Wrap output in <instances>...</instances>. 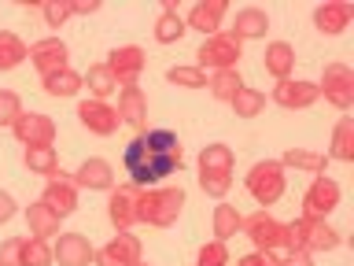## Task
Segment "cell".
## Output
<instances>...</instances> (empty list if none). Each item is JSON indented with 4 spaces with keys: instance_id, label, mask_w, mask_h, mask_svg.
Wrapping results in <instances>:
<instances>
[{
    "instance_id": "12",
    "label": "cell",
    "mask_w": 354,
    "mask_h": 266,
    "mask_svg": "<svg viewBox=\"0 0 354 266\" xmlns=\"http://www.w3.org/2000/svg\"><path fill=\"white\" fill-rule=\"evenodd\" d=\"M52 259L59 266H88L96 259V248L88 244L85 233H59L52 240Z\"/></svg>"
},
{
    "instance_id": "13",
    "label": "cell",
    "mask_w": 354,
    "mask_h": 266,
    "mask_svg": "<svg viewBox=\"0 0 354 266\" xmlns=\"http://www.w3.org/2000/svg\"><path fill=\"white\" fill-rule=\"evenodd\" d=\"M77 122L96 133V137H111V133L118 130V111L115 104H107V100H82L77 104Z\"/></svg>"
},
{
    "instance_id": "1",
    "label": "cell",
    "mask_w": 354,
    "mask_h": 266,
    "mask_svg": "<svg viewBox=\"0 0 354 266\" xmlns=\"http://www.w3.org/2000/svg\"><path fill=\"white\" fill-rule=\"evenodd\" d=\"M122 166H126L133 188H151L170 174L185 170V148L174 130H148L126 144Z\"/></svg>"
},
{
    "instance_id": "23",
    "label": "cell",
    "mask_w": 354,
    "mask_h": 266,
    "mask_svg": "<svg viewBox=\"0 0 354 266\" xmlns=\"http://www.w3.org/2000/svg\"><path fill=\"white\" fill-rule=\"evenodd\" d=\"M262 66H266V74H273V78H277V82H288V78L295 74V48H292L288 41L266 44Z\"/></svg>"
},
{
    "instance_id": "22",
    "label": "cell",
    "mask_w": 354,
    "mask_h": 266,
    "mask_svg": "<svg viewBox=\"0 0 354 266\" xmlns=\"http://www.w3.org/2000/svg\"><path fill=\"white\" fill-rule=\"evenodd\" d=\"M133 185H118L107 200V218L118 233H129V226H137V211H133Z\"/></svg>"
},
{
    "instance_id": "29",
    "label": "cell",
    "mask_w": 354,
    "mask_h": 266,
    "mask_svg": "<svg viewBox=\"0 0 354 266\" xmlns=\"http://www.w3.org/2000/svg\"><path fill=\"white\" fill-rule=\"evenodd\" d=\"M328 155L339 163H351L354 159V118L343 115L336 122V130H332V144H328Z\"/></svg>"
},
{
    "instance_id": "40",
    "label": "cell",
    "mask_w": 354,
    "mask_h": 266,
    "mask_svg": "<svg viewBox=\"0 0 354 266\" xmlns=\"http://www.w3.org/2000/svg\"><path fill=\"white\" fill-rule=\"evenodd\" d=\"M0 266H22V237H8L0 244Z\"/></svg>"
},
{
    "instance_id": "45",
    "label": "cell",
    "mask_w": 354,
    "mask_h": 266,
    "mask_svg": "<svg viewBox=\"0 0 354 266\" xmlns=\"http://www.w3.org/2000/svg\"><path fill=\"white\" fill-rule=\"evenodd\" d=\"M140 266H148V263H140Z\"/></svg>"
},
{
    "instance_id": "27",
    "label": "cell",
    "mask_w": 354,
    "mask_h": 266,
    "mask_svg": "<svg viewBox=\"0 0 354 266\" xmlns=\"http://www.w3.org/2000/svg\"><path fill=\"white\" fill-rule=\"evenodd\" d=\"M288 170H306V174H325V163H328V155H321V152H310V148H288L281 159H277Z\"/></svg>"
},
{
    "instance_id": "18",
    "label": "cell",
    "mask_w": 354,
    "mask_h": 266,
    "mask_svg": "<svg viewBox=\"0 0 354 266\" xmlns=\"http://www.w3.org/2000/svg\"><path fill=\"white\" fill-rule=\"evenodd\" d=\"M225 15H229V0H199V4H192V11H188L185 26L210 37V33H221V19Z\"/></svg>"
},
{
    "instance_id": "8",
    "label": "cell",
    "mask_w": 354,
    "mask_h": 266,
    "mask_svg": "<svg viewBox=\"0 0 354 266\" xmlns=\"http://www.w3.org/2000/svg\"><path fill=\"white\" fill-rule=\"evenodd\" d=\"M339 181H332V177L317 174L314 181H310V188L303 193V215L299 218H317V222H328V215L339 207Z\"/></svg>"
},
{
    "instance_id": "5",
    "label": "cell",
    "mask_w": 354,
    "mask_h": 266,
    "mask_svg": "<svg viewBox=\"0 0 354 266\" xmlns=\"http://www.w3.org/2000/svg\"><path fill=\"white\" fill-rule=\"evenodd\" d=\"M243 55V44L232 33H210L203 44L196 48V66L203 74H218V71H236Z\"/></svg>"
},
{
    "instance_id": "44",
    "label": "cell",
    "mask_w": 354,
    "mask_h": 266,
    "mask_svg": "<svg viewBox=\"0 0 354 266\" xmlns=\"http://www.w3.org/2000/svg\"><path fill=\"white\" fill-rule=\"evenodd\" d=\"M71 4L74 15H93V11H100V0H66Z\"/></svg>"
},
{
    "instance_id": "25",
    "label": "cell",
    "mask_w": 354,
    "mask_h": 266,
    "mask_svg": "<svg viewBox=\"0 0 354 266\" xmlns=\"http://www.w3.org/2000/svg\"><path fill=\"white\" fill-rule=\"evenodd\" d=\"M41 85H44V93H48V96H59V100H74V96L85 89L82 74L71 71V66H63V71H55V74H48V78H41Z\"/></svg>"
},
{
    "instance_id": "2",
    "label": "cell",
    "mask_w": 354,
    "mask_h": 266,
    "mask_svg": "<svg viewBox=\"0 0 354 266\" xmlns=\"http://www.w3.org/2000/svg\"><path fill=\"white\" fill-rule=\"evenodd\" d=\"M133 211H137V222H144V226L166 229L181 218L185 188H137L133 193Z\"/></svg>"
},
{
    "instance_id": "11",
    "label": "cell",
    "mask_w": 354,
    "mask_h": 266,
    "mask_svg": "<svg viewBox=\"0 0 354 266\" xmlns=\"http://www.w3.org/2000/svg\"><path fill=\"white\" fill-rule=\"evenodd\" d=\"M41 204L48 207L55 218L74 215V211H77V185H74V177L63 174V170L55 177H48V185H44V193H41Z\"/></svg>"
},
{
    "instance_id": "41",
    "label": "cell",
    "mask_w": 354,
    "mask_h": 266,
    "mask_svg": "<svg viewBox=\"0 0 354 266\" xmlns=\"http://www.w3.org/2000/svg\"><path fill=\"white\" fill-rule=\"evenodd\" d=\"M236 266H281V255H273V251H248Z\"/></svg>"
},
{
    "instance_id": "43",
    "label": "cell",
    "mask_w": 354,
    "mask_h": 266,
    "mask_svg": "<svg viewBox=\"0 0 354 266\" xmlns=\"http://www.w3.org/2000/svg\"><path fill=\"white\" fill-rule=\"evenodd\" d=\"M281 266H314V255H306V251H284L281 255Z\"/></svg>"
},
{
    "instance_id": "26",
    "label": "cell",
    "mask_w": 354,
    "mask_h": 266,
    "mask_svg": "<svg viewBox=\"0 0 354 266\" xmlns=\"http://www.w3.org/2000/svg\"><path fill=\"white\" fill-rule=\"evenodd\" d=\"M240 226H243V215L232 204H221L214 207V215H210V229H214V240H221V244H229L232 237L240 233Z\"/></svg>"
},
{
    "instance_id": "7",
    "label": "cell",
    "mask_w": 354,
    "mask_h": 266,
    "mask_svg": "<svg viewBox=\"0 0 354 266\" xmlns=\"http://www.w3.org/2000/svg\"><path fill=\"white\" fill-rule=\"evenodd\" d=\"M317 96H325L336 111H351L354 104V71L347 63H325L317 82Z\"/></svg>"
},
{
    "instance_id": "6",
    "label": "cell",
    "mask_w": 354,
    "mask_h": 266,
    "mask_svg": "<svg viewBox=\"0 0 354 266\" xmlns=\"http://www.w3.org/2000/svg\"><path fill=\"white\" fill-rule=\"evenodd\" d=\"M240 233L254 244V251H273V255H281V251H284V240H288L284 222L273 218L270 211H254V215H243Z\"/></svg>"
},
{
    "instance_id": "35",
    "label": "cell",
    "mask_w": 354,
    "mask_h": 266,
    "mask_svg": "<svg viewBox=\"0 0 354 266\" xmlns=\"http://www.w3.org/2000/svg\"><path fill=\"white\" fill-rule=\"evenodd\" d=\"M185 30L188 26H185V19L177 15V11H174V15H166V11H162L159 22H155V41H159V44H177L185 37Z\"/></svg>"
},
{
    "instance_id": "36",
    "label": "cell",
    "mask_w": 354,
    "mask_h": 266,
    "mask_svg": "<svg viewBox=\"0 0 354 266\" xmlns=\"http://www.w3.org/2000/svg\"><path fill=\"white\" fill-rule=\"evenodd\" d=\"M52 244L48 240H26L22 237V266H52Z\"/></svg>"
},
{
    "instance_id": "17",
    "label": "cell",
    "mask_w": 354,
    "mask_h": 266,
    "mask_svg": "<svg viewBox=\"0 0 354 266\" xmlns=\"http://www.w3.org/2000/svg\"><path fill=\"white\" fill-rule=\"evenodd\" d=\"M30 63H33V71H37L41 78H48V74L63 71V66L71 63V48H66L59 37H44V41H37L30 48Z\"/></svg>"
},
{
    "instance_id": "38",
    "label": "cell",
    "mask_w": 354,
    "mask_h": 266,
    "mask_svg": "<svg viewBox=\"0 0 354 266\" xmlns=\"http://www.w3.org/2000/svg\"><path fill=\"white\" fill-rule=\"evenodd\" d=\"M196 266H229V244H221V240L203 244L196 255Z\"/></svg>"
},
{
    "instance_id": "19",
    "label": "cell",
    "mask_w": 354,
    "mask_h": 266,
    "mask_svg": "<svg viewBox=\"0 0 354 266\" xmlns=\"http://www.w3.org/2000/svg\"><path fill=\"white\" fill-rule=\"evenodd\" d=\"M74 185H77V188H88V193H111V188H115V170H111L107 159L88 155V159L77 166Z\"/></svg>"
},
{
    "instance_id": "14",
    "label": "cell",
    "mask_w": 354,
    "mask_h": 266,
    "mask_svg": "<svg viewBox=\"0 0 354 266\" xmlns=\"http://www.w3.org/2000/svg\"><path fill=\"white\" fill-rule=\"evenodd\" d=\"M351 22H354V4H347V0H325V4L314 8V30L325 33V37L347 33Z\"/></svg>"
},
{
    "instance_id": "33",
    "label": "cell",
    "mask_w": 354,
    "mask_h": 266,
    "mask_svg": "<svg viewBox=\"0 0 354 266\" xmlns=\"http://www.w3.org/2000/svg\"><path fill=\"white\" fill-rule=\"evenodd\" d=\"M26 170L55 177L59 174V155H55V148H26Z\"/></svg>"
},
{
    "instance_id": "37",
    "label": "cell",
    "mask_w": 354,
    "mask_h": 266,
    "mask_svg": "<svg viewBox=\"0 0 354 266\" xmlns=\"http://www.w3.org/2000/svg\"><path fill=\"white\" fill-rule=\"evenodd\" d=\"M19 115H22V100H19V93H15V89H0V126L11 130Z\"/></svg>"
},
{
    "instance_id": "16",
    "label": "cell",
    "mask_w": 354,
    "mask_h": 266,
    "mask_svg": "<svg viewBox=\"0 0 354 266\" xmlns=\"http://www.w3.org/2000/svg\"><path fill=\"white\" fill-rule=\"evenodd\" d=\"M273 104H281L288 111H303L317 104V82H303V78H288V82H277L270 93Z\"/></svg>"
},
{
    "instance_id": "20",
    "label": "cell",
    "mask_w": 354,
    "mask_h": 266,
    "mask_svg": "<svg viewBox=\"0 0 354 266\" xmlns=\"http://www.w3.org/2000/svg\"><path fill=\"white\" fill-rule=\"evenodd\" d=\"M115 111H118V122H126V126H133L137 133L148 130V96L140 93V85L122 89Z\"/></svg>"
},
{
    "instance_id": "4",
    "label": "cell",
    "mask_w": 354,
    "mask_h": 266,
    "mask_svg": "<svg viewBox=\"0 0 354 266\" xmlns=\"http://www.w3.org/2000/svg\"><path fill=\"white\" fill-rule=\"evenodd\" d=\"M243 188L254 196V204H259V211L273 207L277 200H281L288 193V177H284V166L277 159H259L251 166L248 174H243Z\"/></svg>"
},
{
    "instance_id": "9",
    "label": "cell",
    "mask_w": 354,
    "mask_h": 266,
    "mask_svg": "<svg viewBox=\"0 0 354 266\" xmlns=\"http://www.w3.org/2000/svg\"><path fill=\"white\" fill-rule=\"evenodd\" d=\"M144 63H148V55H144L140 44H115L111 55L104 60V66L111 71V78H115L118 89L137 85V78L144 74Z\"/></svg>"
},
{
    "instance_id": "21",
    "label": "cell",
    "mask_w": 354,
    "mask_h": 266,
    "mask_svg": "<svg viewBox=\"0 0 354 266\" xmlns=\"http://www.w3.org/2000/svg\"><path fill=\"white\" fill-rule=\"evenodd\" d=\"M266 30H270V15H266V8L248 4V8H240L236 15H232V30L229 33L243 44V41H262Z\"/></svg>"
},
{
    "instance_id": "31",
    "label": "cell",
    "mask_w": 354,
    "mask_h": 266,
    "mask_svg": "<svg viewBox=\"0 0 354 266\" xmlns=\"http://www.w3.org/2000/svg\"><path fill=\"white\" fill-rule=\"evenodd\" d=\"M207 85H210V93H214V100L232 104V96L243 89V78H240V71H218V74L207 78Z\"/></svg>"
},
{
    "instance_id": "39",
    "label": "cell",
    "mask_w": 354,
    "mask_h": 266,
    "mask_svg": "<svg viewBox=\"0 0 354 266\" xmlns=\"http://www.w3.org/2000/svg\"><path fill=\"white\" fill-rule=\"evenodd\" d=\"M44 11V22H48L52 30H59L66 19H71V4L66 0H44V4H37Z\"/></svg>"
},
{
    "instance_id": "32",
    "label": "cell",
    "mask_w": 354,
    "mask_h": 266,
    "mask_svg": "<svg viewBox=\"0 0 354 266\" xmlns=\"http://www.w3.org/2000/svg\"><path fill=\"white\" fill-rule=\"evenodd\" d=\"M82 82L88 85L93 100H107V96L118 89V85H115V78H111V71H107L104 63H93V66H88V71L82 74Z\"/></svg>"
},
{
    "instance_id": "24",
    "label": "cell",
    "mask_w": 354,
    "mask_h": 266,
    "mask_svg": "<svg viewBox=\"0 0 354 266\" xmlns=\"http://www.w3.org/2000/svg\"><path fill=\"white\" fill-rule=\"evenodd\" d=\"M59 222H63V218H55L52 211L41 204V200L26 207V226H30V237H33V240H48V244H52L55 237H59Z\"/></svg>"
},
{
    "instance_id": "10",
    "label": "cell",
    "mask_w": 354,
    "mask_h": 266,
    "mask_svg": "<svg viewBox=\"0 0 354 266\" xmlns=\"http://www.w3.org/2000/svg\"><path fill=\"white\" fill-rule=\"evenodd\" d=\"M11 133H15V141L22 148H52L55 122L48 115H41V111H22L15 118V126H11Z\"/></svg>"
},
{
    "instance_id": "42",
    "label": "cell",
    "mask_w": 354,
    "mask_h": 266,
    "mask_svg": "<svg viewBox=\"0 0 354 266\" xmlns=\"http://www.w3.org/2000/svg\"><path fill=\"white\" fill-rule=\"evenodd\" d=\"M15 211H19L15 196H11V193H4V188H0V226H4V222H11V218H15Z\"/></svg>"
},
{
    "instance_id": "34",
    "label": "cell",
    "mask_w": 354,
    "mask_h": 266,
    "mask_svg": "<svg viewBox=\"0 0 354 266\" xmlns=\"http://www.w3.org/2000/svg\"><path fill=\"white\" fill-rule=\"evenodd\" d=\"M207 78H210V74H203L196 63H188V66H170V71H166V82L177 85V89H203Z\"/></svg>"
},
{
    "instance_id": "15",
    "label": "cell",
    "mask_w": 354,
    "mask_h": 266,
    "mask_svg": "<svg viewBox=\"0 0 354 266\" xmlns=\"http://www.w3.org/2000/svg\"><path fill=\"white\" fill-rule=\"evenodd\" d=\"M96 266H140V240L133 233H115L104 248L96 251Z\"/></svg>"
},
{
    "instance_id": "28",
    "label": "cell",
    "mask_w": 354,
    "mask_h": 266,
    "mask_svg": "<svg viewBox=\"0 0 354 266\" xmlns=\"http://www.w3.org/2000/svg\"><path fill=\"white\" fill-rule=\"evenodd\" d=\"M26 60H30V44H22L19 33L0 30V71H15Z\"/></svg>"
},
{
    "instance_id": "30",
    "label": "cell",
    "mask_w": 354,
    "mask_h": 266,
    "mask_svg": "<svg viewBox=\"0 0 354 266\" xmlns=\"http://www.w3.org/2000/svg\"><path fill=\"white\" fill-rule=\"evenodd\" d=\"M232 111H236V118H259L262 111H266V93L262 89H251V85H243L236 96H232Z\"/></svg>"
},
{
    "instance_id": "3",
    "label": "cell",
    "mask_w": 354,
    "mask_h": 266,
    "mask_svg": "<svg viewBox=\"0 0 354 266\" xmlns=\"http://www.w3.org/2000/svg\"><path fill=\"white\" fill-rule=\"evenodd\" d=\"M288 229V240H284V251H332L339 248V229L332 222H317V218H295V222H284Z\"/></svg>"
}]
</instances>
